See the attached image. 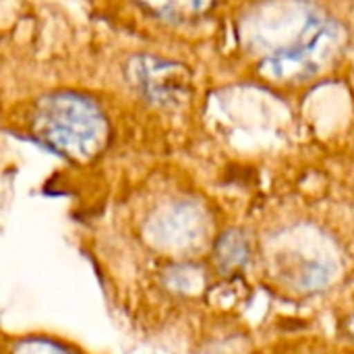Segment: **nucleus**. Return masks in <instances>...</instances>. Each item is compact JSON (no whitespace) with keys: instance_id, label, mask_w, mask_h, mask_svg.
Returning <instances> with one entry per match:
<instances>
[{"instance_id":"nucleus-1","label":"nucleus","mask_w":354,"mask_h":354,"mask_svg":"<svg viewBox=\"0 0 354 354\" xmlns=\"http://www.w3.org/2000/svg\"><path fill=\"white\" fill-rule=\"evenodd\" d=\"M29 131L54 153L87 162L104 149L110 127L93 100L75 91H54L33 104Z\"/></svg>"},{"instance_id":"nucleus-2","label":"nucleus","mask_w":354,"mask_h":354,"mask_svg":"<svg viewBox=\"0 0 354 354\" xmlns=\"http://www.w3.org/2000/svg\"><path fill=\"white\" fill-rule=\"evenodd\" d=\"M342 46L344 29L336 21L317 19L297 44L266 56L259 71L263 77L280 83L303 81L334 62L342 52Z\"/></svg>"},{"instance_id":"nucleus-3","label":"nucleus","mask_w":354,"mask_h":354,"mask_svg":"<svg viewBox=\"0 0 354 354\" xmlns=\"http://www.w3.org/2000/svg\"><path fill=\"white\" fill-rule=\"evenodd\" d=\"M207 232V218L195 203H172L158 209L145 228L149 243L166 251H187L203 243Z\"/></svg>"},{"instance_id":"nucleus-4","label":"nucleus","mask_w":354,"mask_h":354,"mask_svg":"<svg viewBox=\"0 0 354 354\" xmlns=\"http://www.w3.org/2000/svg\"><path fill=\"white\" fill-rule=\"evenodd\" d=\"M127 77L135 89L153 104L174 106L189 93V71L178 64L156 56H135L127 64Z\"/></svg>"},{"instance_id":"nucleus-5","label":"nucleus","mask_w":354,"mask_h":354,"mask_svg":"<svg viewBox=\"0 0 354 354\" xmlns=\"http://www.w3.org/2000/svg\"><path fill=\"white\" fill-rule=\"evenodd\" d=\"M216 263L224 274H234L245 268L251 255V245L241 230H226L214 247Z\"/></svg>"},{"instance_id":"nucleus-6","label":"nucleus","mask_w":354,"mask_h":354,"mask_svg":"<svg viewBox=\"0 0 354 354\" xmlns=\"http://www.w3.org/2000/svg\"><path fill=\"white\" fill-rule=\"evenodd\" d=\"M147 12L166 21H189L212 8L216 0H137Z\"/></svg>"},{"instance_id":"nucleus-7","label":"nucleus","mask_w":354,"mask_h":354,"mask_svg":"<svg viewBox=\"0 0 354 354\" xmlns=\"http://www.w3.org/2000/svg\"><path fill=\"white\" fill-rule=\"evenodd\" d=\"M166 284L176 292H195L203 284L201 270L189 266H176L166 274Z\"/></svg>"},{"instance_id":"nucleus-8","label":"nucleus","mask_w":354,"mask_h":354,"mask_svg":"<svg viewBox=\"0 0 354 354\" xmlns=\"http://www.w3.org/2000/svg\"><path fill=\"white\" fill-rule=\"evenodd\" d=\"M12 354H68L48 340H23L15 346Z\"/></svg>"},{"instance_id":"nucleus-9","label":"nucleus","mask_w":354,"mask_h":354,"mask_svg":"<svg viewBox=\"0 0 354 354\" xmlns=\"http://www.w3.org/2000/svg\"><path fill=\"white\" fill-rule=\"evenodd\" d=\"M344 330H346V334H348V336H353L354 338V317L346 319V324H344Z\"/></svg>"}]
</instances>
